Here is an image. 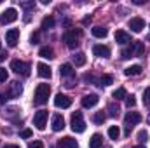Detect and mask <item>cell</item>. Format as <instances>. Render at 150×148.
<instances>
[{"instance_id": "6da1fadb", "label": "cell", "mask_w": 150, "mask_h": 148, "mask_svg": "<svg viewBox=\"0 0 150 148\" xmlns=\"http://www.w3.org/2000/svg\"><path fill=\"white\" fill-rule=\"evenodd\" d=\"M49 94H51V87H49V84H38L37 89H35V98H33V103H35V105H38V106L45 105V103H47Z\"/></svg>"}, {"instance_id": "7a4b0ae2", "label": "cell", "mask_w": 150, "mask_h": 148, "mask_svg": "<svg viewBox=\"0 0 150 148\" xmlns=\"http://www.w3.org/2000/svg\"><path fill=\"white\" fill-rule=\"evenodd\" d=\"M82 37V30H70V32H67L65 35H63V40L67 42V45L70 47V49H75V47H79V38Z\"/></svg>"}, {"instance_id": "3957f363", "label": "cell", "mask_w": 150, "mask_h": 148, "mask_svg": "<svg viewBox=\"0 0 150 148\" xmlns=\"http://www.w3.org/2000/svg\"><path fill=\"white\" fill-rule=\"evenodd\" d=\"M11 70L18 75L28 77V75H30V65L25 63V61H21V59H12V61H11Z\"/></svg>"}, {"instance_id": "277c9868", "label": "cell", "mask_w": 150, "mask_h": 148, "mask_svg": "<svg viewBox=\"0 0 150 148\" xmlns=\"http://www.w3.org/2000/svg\"><path fill=\"white\" fill-rule=\"evenodd\" d=\"M70 125H72V131L74 132H84L86 131V122H84V117H82L80 111H75L74 115H72Z\"/></svg>"}, {"instance_id": "5b68a950", "label": "cell", "mask_w": 150, "mask_h": 148, "mask_svg": "<svg viewBox=\"0 0 150 148\" xmlns=\"http://www.w3.org/2000/svg\"><path fill=\"white\" fill-rule=\"evenodd\" d=\"M33 125L37 127L38 131H44L45 125H47V111L45 110H38L33 115Z\"/></svg>"}, {"instance_id": "8992f818", "label": "cell", "mask_w": 150, "mask_h": 148, "mask_svg": "<svg viewBox=\"0 0 150 148\" xmlns=\"http://www.w3.org/2000/svg\"><path fill=\"white\" fill-rule=\"evenodd\" d=\"M16 19H18V11L11 7L0 16V25H9V23H14Z\"/></svg>"}, {"instance_id": "52a82bcc", "label": "cell", "mask_w": 150, "mask_h": 148, "mask_svg": "<svg viewBox=\"0 0 150 148\" xmlns=\"http://www.w3.org/2000/svg\"><path fill=\"white\" fill-rule=\"evenodd\" d=\"M54 105L58 106V108H70V105H72V98H68L67 94H56L54 96Z\"/></svg>"}, {"instance_id": "ba28073f", "label": "cell", "mask_w": 150, "mask_h": 148, "mask_svg": "<svg viewBox=\"0 0 150 148\" xmlns=\"http://www.w3.org/2000/svg\"><path fill=\"white\" fill-rule=\"evenodd\" d=\"M51 127H52V131H54V132H59V131H63V129H65V118H63V115H61V113L52 115Z\"/></svg>"}, {"instance_id": "9c48e42d", "label": "cell", "mask_w": 150, "mask_h": 148, "mask_svg": "<svg viewBox=\"0 0 150 148\" xmlns=\"http://www.w3.org/2000/svg\"><path fill=\"white\" fill-rule=\"evenodd\" d=\"M124 122H126V125L133 127V125H136V124L142 122V115L138 111H127L126 117H124Z\"/></svg>"}, {"instance_id": "30bf717a", "label": "cell", "mask_w": 150, "mask_h": 148, "mask_svg": "<svg viewBox=\"0 0 150 148\" xmlns=\"http://www.w3.org/2000/svg\"><path fill=\"white\" fill-rule=\"evenodd\" d=\"M21 92H23V85H21L19 82H11L7 96H9L11 99H16V98H19V96H21Z\"/></svg>"}, {"instance_id": "8fae6325", "label": "cell", "mask_w": 150, "mask_h": 148, "mask_svg": "<svg viewBox=\"0 0 150 148\" xmlns=\"http://www.w3.org/2000/svg\"><path fill=\"white\" fill-rule=\"evenodd\" d=\"M56 147H58V148H79V143L75 141L74 138H70V136H65V138L58 140Z\"/></svg>"}, {"instance_id": "7c38bea8", "label": "cell", "mask_w": 150, "mask_h": 148, "mask_svg": "<svg viewBox=\"0 0 150 148\" xmlns=\"http://www.w3.org/2000/svg\"><path fill=\"white\" fill-rule=\"evenodd\" d=\"M5 40H7V45L9 47H14L18 42H19V30H9L7 33H5Z\"/></svg>"}, {"instance_id": "4fadbf2b", "label": "cell", "mask_w": 150, "mask_h": 148, "mask_svg": "<svg viewBox=\"0 0 150 148\" xmlns=\"http://www.w3.org/2000/svg\"><path fill=\"white\" fill-rule=\"evenodd\" d=\"M129 28H131L134 33H140V32H143V28H145V21H143L142 18H133V19H129Z\"/></svg>"}, {"instance_id": "5bb4252c", "label": "cell", "mask_w": 150, "mask_h": 148, "mask_svg": "<svg viewBox=\"0 0 150 148\" xmlns=\"http://www.w3.org/2000/svg\"><path fill=\"white\" fill-rule=\"evenodd\" d=\"M98 101H100V98H98L96 94H86V96L82 98V106H84V108H93V106L98 105Z\"/></svg>"}, {"instance_id": "9a60e30c", "label": "cell", "mask_w": 150, "mask_h": 148, "mask_svg": "<svg viewBox=\"0 0 150 148\" xmlns=\"http://www.w3.org/2000/svg\"><path fill=\"white\" fill-rule=\"evenodd\" d=\"M115 42L120 44V45H126V44H131V35L124 30H117L115 32Z\"/></svg>"}, {"instance_id": "2e32d148", "label": "cell", "mask_w": 150, "mask_h": 148, "mask_svg": "<svg viewBox=\"0 0 150 148\" xmlns=\"http://www.w3.org/2000/svg\"><path fill=\"white\" fill-rule=\"evenodd\" d=\"M129 47H131V52H133V58H134V56H142V54L145 52V45H143L142 42H138V40H131V44H129Z\"/></svg>"}, {"instance_id": "e0dca14e", "label": "cell", "mask_w": 150, "mask_h": 148, "mask_svg": "<svg viewBox=\"0 0 150 148\" xmlns=\"http://www.w3.org/2000/svg\"><path fill=\"white\" fill-rule=\"evenodd\" d=\"M93 52H94L98 58H110V49H108L107 45H101V44L94 45V47H93Z\"/></svg>"}, {"instance_id": "ac0fdd59", "label": "cell", "mask_w": 150, "mask_h": 148, "mask_svg": "<svg viewBox=\"0 0 150 148\" xmlns=\"http://www.w3.org/2000/svg\"><path fill=\"white\" fill-rule=\"evenodd\" d=\"M37 73H38V77H42V78H51L52 72H51V66H49V65L38 63L37 65Z\"/></svg>"}, {"instance_id": "d6986e66", "label": "cell", "mask_w": 150, "mask_h": 148, "mask_svg": "<svg viewBox=\"0 0 150 148\" xmlns=\"http://www.w3.org/2000/svg\"><path fill=\"white\" fill-rule=\"evenodd\" d=\"M38 56H40V58H44V59H54V58H56V56H54V51H52L51 47H47V45L40 47Z\"/></svg>"}, {"instance_id": "ffe728a7", "label": "cell", "mask_w": 150, "mask_h": 148, "mask_svg": "<svg viewBox=\"0 0 150 148\" xmlns=\"http://www.w3.org/2000/svg\"><path fill=\"white\" fill-rule=\"evenodd\" d=\"M103 147V138L101 134H93L89 140V148H101Z\"/></svg>"}, {"instance_id": "44dd1931", "label": "cell", "mask_w": 150, "mask_h": 148, "mask_svg": "<svg viewBox=\"0 0 150 148\" xmlns=\"http://www.w3.org/2000/svg\"><path fill=\"white\" fill-rule=\"evenodd\" d=\"M142 65H133V66H127L126 70H124V75H127V77H134V75H140L142 73Z\"/></svg>"}, {"instance_id": "7402d4cb", "label": "cell", "mask_w": 150, "mask_h": 148, "mask_svg": "<svg viewBox=\"0 0 150 148\" xmlns=\"http://www.w3.org/2000/svg\"><path fill=\"white\" fill-rule=\"evenodd\" d=\"M59 73H61V77H74L75 75V70L72 65H61V68H59Z\"/></svg>"}, {"instance_id": "603a6c76", "label": "cell", "mask_w": 150, "mask_h": 148, "mask_svg": "<svg viewBox=\"0 0 150 148\" xmlns=\"http://www.w3.org/2000/svg\"><path fill=\"white\" fill-rule=\"evenodd\" d=\"M93 35L96 38H105L108 35V30H107L105 26H94V28H93Z\"/></svg>"}, {"instance_id": "cb8c5ba5", "label": "cell", "mask_w": 150, "mask_h": 148, "mask_svg": "<svg viewBox=\"0 0 150 148\" xmlns=\"http://www.w3.org/2000/svg\"><path fill=\"white\" fill-rule=\"evenodd\" d=\"M105 118H107V113H105V111H96V113L93 115V122L98 124V125H101V124L105 122Z\"/></svg>"}, {"instance_id": "d4e9b609", "label": "cell", "mask_w": 150, "mask_h": 148, "mask_svg": "<svg viewBox=\"0 0 150 148\" xmlns=\"http://www.w3.org/2000/svg\"><path fill=\"white\" fill-rule=\"evenodd\" d=\"M74 63L75 66H84L86 65V54L84 52H77L74 56Z\"/></svg>"}, {"instance_id": "484cf974", "label": "cell", "mask_w": 150, "mask_h": 148, "mask_svg": "<svg viewBox=\"0 0 150 148\" xmlns=\"http://www.w3.org/2000/svg\"><path fill=\"white\" fill-rule=\"evenodd\" d=\"M108 136H110V140H119V136H120V129L117 127V125H110L108 127Z\"/></svg>"}, {"instance_id": "4316f807", "label": "cell", "mask_w": 150, "mask_h": 148, "mask_svg": "<svg viewBox=\"0 0 150 148\" xmlns=\"http://www.w3.org/2000/svg\"><path fill=\"white\" fill-rule=\"evenodd\" d=\"M112 96H113V99H115V101H120V99H124L127 94H126V89H124V87H119L117 91H113Z\"/></svg>"}, {"instance_id": "83f0119b", "label": "cell", "mask_w": 150, "mask_h": 148, "mask_svg": "<svg viewBox=\"0 0 150 148\" xmlns=\"http://www.w3.org/2000/svg\"><path fill=\"white\" fill-rule=\"evenodd\" d=\"M54 23H56V21H54V18H52V16H47V18H44V19H42V28H44V30L52 28V26H54Z\"/></svg>"}, {"instance_id": "f1b7e54d", "label": "cell", "mask_w": 150, "mask_h": 148, "mask_svg": "<svg viewBox=\"0 0 150 148\" xmlns=\"http://www.w3.org/2000/svg\"><path fill=\"white\" fill-rule=\"evenodd\" d=\"M110 84H113V77L112 75H103V77L100 78V85H101V87H108Z\"/></svg>"}, {"instance_id": "f546056e", "label": "cell", "mask_w": 150, "mask_h": 148, "mask_svg": "<svg viewBox=\"0 0 150 148\" xmlns=\"http://www.w3.org/2000/svg\"><path fill=\"white\" fill-rule=\"evenodd\" d=\"M120 58H122V59H129V58H133V52H131V47H129V45H127L126 49H122Z\"/></svg>"}, {"instance_id": "4dcf8cb0", "label": "cell", "mask_w": 150, "mask_h": 148, "mask_svg": "<svg viewBox=\"0 0 150 148\" xmlns=\"http://www.w3.org/2000/svg\"><path fill=\"white\" fill-rule=\"evenodd\" d=\"M108 115L110 117H117L119 115V106H115V105H108Z\"/></svg>"}, {"instance_id": "1f68e13d", "label": "cell", "mask_w": 150, "mask_h": 148, "mask_svg": "<svg viewBox=\"0 0 150 148\" xmlns=\"http://www.w3.org/2000/svg\"><path fill=\"white\" fill-rule=\"evenodd\" d=\"M147 140H149V132H147V131H140V132H138V141H140V143H145Z\"/></svg>"}, {"instance_id": "d6a6232c", "label": "cell", "mask_w": 150, "mask_h": 148, "mask_svg": "<svg viewBox=\"0 0 150 148\" xmlns=\"http://www.w3.org/2000/svg\"><path fill=\"white\" fill-rule=\"evenodd\" d=\"M126 105H127L129 108L136 105V99H134V96H133V94H129V96H126Z\"/></svg>"}, {"instance_id": "836d02e7", "label": "cell", "mask_w": 150, "mask_h": 148, "mask_svg": "<svg viewBox=\"0 0 150 148\" xmlns=\"http://www.w3.org/2000/svg\"><path fill=\"white\" fill-rule=\"evenodd\" d=\"M143 103L145 105H150V87H147L143 91Z\"/></svg>"}, {"instance_id": "e575fe53", "label": "cell", "mask_w": 150, "mask_h": 148, "mask_svg": "<svg viewBox=\"0 0 150 148\" xmlns=\"http://www.w3.org/2000/svg\"><path fill=\"white\" fill-rule=\"evenodd\" d=\"M7 78H9V73H7V70H5V68H0V84H4Z\"/></svg>"}, {"instance_id": "d590c367", "label": "cell", "mask_w": 150, "mask_h": 148, "mask_svg": "<svg viewBox=\"0 0 150 148\" xmlns=\"http://www.w3.org/2000/svg\"><path fill=\"white\" fill-rule=\"evenodd\" d=\"M28 148H44V143L42 141H33V143H30Z\"/></svg>"}, {"instance_id": "8d00e7d4", "label": "cell", "mask_w": 150, "mask_h": 148, "mask_svg": "<svg viewBox=\"0 0 150 148\" xmlns=\"http://www.w3.org/2000/svg\"><path fill=\"white\" fill-rule=\"evenodd\" d=\"M38 38H40V33H38V32H35V33L32 35V38H30V40H32V44H38Z\"/></svg>"}, {"instance_id": "74e56055", "label": "cell", "mask_w": 150, "mask_h": 148, "mask_svg": "<svg viewBox=\"0 0 150 148\" xmlns=\"http://www.w3.org/2000/svg\"><path fill=\"white\" fill-rule=\"evenodd\" d=\"M30 136H32V131H30V129L21 131V138H30Z\"/></svg>"}, {"instance_id": "f35d334b", "label": "cell", "mask_w": 150, "mask_h": 148, "mask_svg": "<svg viewBox=\"0 0 150 148\" xmlns=\"http://www.w3.org/2000/svg\"><path fill=\"white\" fill-rule=\"evenodd\" d=\"M9 99V96H5V94H0V105H5V101Z\"/></svg>"}, {"instance_id": "ab89813d", "label": "cell", "mask_w": 150, "mask_h": 148, "mask_svg": "<svg viewBox=\"0 0 150 148\" xmlns=\"http://www.w3.org/2000/svg\"><path fill=\"white\" fill-rule=\"evenodd\" d=\"M145 2H147V0H133V4H134V5H143Z\"/></svg>"}, {"instance_id": "60d3db41", "label": "cell", "mask_w": 150, "mask_h": 148, "mask_svg": "<svg viewBox=\"0 0 150 148\" xmlns=\"http://www.w3.org/2000/svg\"><path fill=\"white\" fill-rule=\"evenodd\" d=\"M7 56H9V54H7V52H0V61H4V59H5V58H7Z\"/></svg>"}, {"instance_id": "b9f144b4", "label": "cell", "mask_w": 150, "mask_h": 148, "mask_svg": "<svg viewBox=\"0 0 150 148\" xmlns=\"http://www.w3.org/2000/svg\"><path fill=\"white\" fill-rule=\"evenodd\" d=\"M4 148H19V145H5Z\"/></svg>"}, {"instance_id": "7bdbcfd3", "label": "cell", "mask_w": 150, "mask_h": 148, "mask_svg": "<svg viewBox=\"0 0 150 148\" xmlns=\"http://www.w3.org/2000/svg\"><path fill=\"white\" fill-rule=\"evenodd\" d=\"M134 148H145V147H142V145H138V147H134Z\"/></svg>"}]
</instances>
